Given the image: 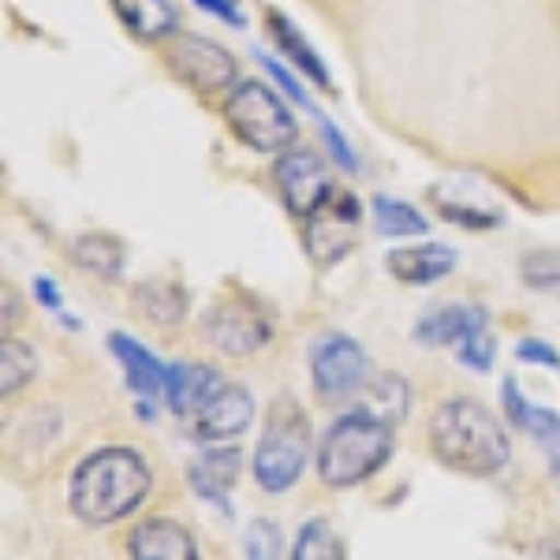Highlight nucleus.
<instances>
[{
	"instance_id": "nucleus-1",
	"label": "nucleus",
	"mask_w": 560,
	"mask_h": 560,
	"mask_svg": "<svg viewBox=\"0 0 560 560\" xmlns=\"http://www.w3.org/2000/svg\"><path fill=\"white\" fill-rule=\"evenodd\" d=\"M150 486L153 475L135 448L105 445L75 467L68 486V504L90 527H108V523L128 520L147 501Z\"/></svg>"
},
{
	"instance_id": "nucleus-2",
	"label": "nucleus",
	"mask_w": 560,
	"mask_h": 560,
	"mask_svg": "<svg viewBox=\"0 0 560 560\" xmlns=\"http://www.w3.org/2000/svg\"><path fill=\"white\" fill-rule=\"evenodd\" d=\"M430 453L456 475L486 478L509 464V433L478 400H445L430 419Z\"/></svg>"
},
{
	"instance_id": "nucleus-3",
	"label": "nucleus",
	"mask_w": 560,
	"mask_h": 560,
	"mask_svg": "<svg viewBox=\"0 0 560 560\" xmlns=\"http://www.w3.org/2000/svg\"><path fill=\"white\" fill-rule=\"evenodd\" d=\"M393 456V427L366 411H348L325 430L318 445V478L329 490H348L374 478Z\"/></svg>"
},
{
	"instance_id": "nucleus-4",
	"label": "nucleus",
	"mask_w": 560,
	"mask_h": 560,
	"mask_svg": "<svg viewBox=\"0 0 560 560\" xmlns=\"http://www.w3.org/2000/svg\"><path fill=\"white\" fill-rule=\"evenodd\" d=\"M311 459V427L295 400H277L255 448V482L266 493H284L300 482Z\"/></svg>"
},
{
	"instance_id": "nucleus-5",
	"label": "nucleus",
	"mask_w": 560,
	"mask_h": 560,
	"mask_svg": "<svg viewBox=\"0 0 560 560\" xmlns=\"http://www.w3.org/2000/svg\"><path fill=\"white\" fill-rule=\"evenodd\" d=\"M224 120L243 147L258 153H284L295 142V120L284 102L258 79L236 83L224 97Z\"/></svg>"
},
{
	"instance_id": "nucleus-6",
	"label": "nucleus",
	"mask_w": 560,
	"mask_h": 560,
	"mask_svg": "<svg viewBox=\"0 0 560 560\" xmlns=\"http://www.w3.org/2000/svg\"><path fill=\"white\" fill-rule=\"evenodd\" d=\"M311 377L325 404L359 396V388L370 377L366 351L351 337H345V332H325L311 351Z\"/></svg>"
},
{
	"instance_id": "nucleus-7",
	"label": "nucleus",
	"mask_w": 560,
	"mask_h": 560,
	"mask_svg": "<svg viewBox=\"0 0 560 560\" xmlns=\"http://www.w3.org/2000/svg\"><path fill=\"white\" fill-rule=\"evenodd\" d=\"M359 224H363V210H359V198L348 191H332L322 202L318 213L306 217V255L314 266L329 269L355 247Z\"/></svg>"
},
{
	"instance_id": "nucleus-8",
	"label": "nucleus",
	"mask_w": 560,
	"mask_h": 560,
	"mask_svg": "<svg viewBox=\"0 0 560 560\" xmlns=\"http://www.w3.org/2000/svg\"><path fill=\"white\" fill-rule=\"evenodd\" d=\"M168 68L198 94H224L236 83V60L224 45L198 34H176L168 38Z\"/></svg>"
},
{
	"instance_id": "nucleus-9",
	"label": "nucleus",
	"mask_w": 560,
	"mask_h": 560,
	"mask_svg": "<svg viewBox=\"0 0 560 560\" xmlns=\"http://www.w3.org/2000/svg\"><path fill=\"white\" fill-rule=\"evenodd\" d=\"M202 332L224 355H255L269 345L273 325L255 300H221L202 318Z\"/></svg>"
},
{
	"instance_id": "nucleus-10",
	"label": "nucleus",
	"mask_w": 560,
	"mask_h": 560,
	"mask_svg": "<svg viewBox=\"0 0 560 560\" xmlns=\"http://www.w3.org/2000/svg\"><path fill=\"white\" fill-rule=\"evenodd\" d=\"M273 176H277L280 198H284V206L292 210V217L318 213L325 198L337 191L325 161L311 150H284L273 168Z\"/></svg>"
},
{
	"instance_id": "nucleus-11",
	"label": "nucleus",
	"mask_w": 560,
	"mask_h": 560,
	"mask_svg": "<svg viewBox=\"0 0 560 560\" xmlns=\"http://www.w3.org/2000/svg\"><path fill=\"white\" fill-rule=\"evenodd\" d=\"M250 419H255V400H250V393L243 385L224 382L210 400L195 411L191 430L198 441H229V438H240V433L250 427Z\"/></svg>"
},
{
	"instance_id": "nucleus-12",
	"label": "nucleus",
	"mask_w": 560,
	"mask_h": 560,
	"mask_svg": "<svg viewBox=\"0 0 560 560\" xmlns=\"http://www.w3.org/2000/svg\"><path fill=\"white\" fill-rule=\"evenodd\" d=\"M131 560H202L198 557L195 535L179 527L176 520H142L128 538Z\"/></svg>"
},
{
	"instance_id": "nucleus-13",
	"label": "nucleus",
	"mask_w": 560,
	"mask_h": 560,
	"mask_svg": "<svg viewBox=\"0 0 560 560\" xmlns=\"http://www.w3.org/2000/svg\"><path fill=\"white\" fill-rule=\"evenodd\" d=\"M108 348H113L116 363L124 366V377H128L131 393L142 396V400H153V396L165 393V382H168V366L161 363L158 355L139 345L135 337H124V332H113L108 337Z\"/></svg>"
},
{
	"instance_id": "nucleus-14",
	"label": "nucleus",
	"mask_w": 560,
	"mask_h": 560,
	"mask_svg": "<svg viewBox=\"0 0 560 560\" xmlns=\"http://www.w3.org/2000/svg\"><path fill=\"white\" fill-rule=\"evenodd\" d=\"M224 385V377L213 366L202 363H176L168 366V382H165V400L168 411L176 419H195V411Z\"/></svg>"
},
{
	"instance_id": "nucleus-15",
	"label": "nucleus",
	"mask_w": 560,
	"mask_h": 560,
	"mask_svg": "<svg viewBox=\"0 0 560 560\" xmlns=\"http://www.w3.org/2000/svg\"><path fill=\"white\" fill-rule=\"evenodd\" d=\"M388 273L404 284H433L456 269V250L445 243H419V247H396L385 258Z\"/></svg>"
},
{
	"instance_id": "nucleus-16",
	"label": "nucleus",
	"mask_w": 560,
	"mask_h": 560,
	"mask_svg": "<svg viewBox=\"0 0 560 560\" xmlns=\"http://www.w3.org/2000/svg\"><path fill=\"white\" fill-rule=\"evenodd\" d=\"M116 20L128 26L139 42L176 38V4L173 0H108Z\"/></svg>"
},
{
	"instance_id": "nucleus-17",
	"label": "nucleus",
	"mask_w": 560,
	"mask_h": 560,
	"mask_svg": "<svg viewBox=\"0 0 560 560\" xmlns=\"http://www.w3.org/2000/svg\"><path fill=\"white\" fill-rule=\"evenodd\" d=\"M240 448H206L191 467V486L206 501H217L229 509V490L240 475Z\"/></svg>"
},
{
	"instance_id": "nucleus-18",
	"label": "nucleus",
	"mask_w": 560,
	"mask_h": 560,
	"mask_svg": "<svg viewBox=\"0 0 560 560\" xmlns=\"http://www.w3.org/2000/svg\"><path fill=\"white\" fill-rule=\"evenodd\" d=\"M478 322H486L482 306H438V311L427 314V318L415 325V340L427 348L459 345Z\"/></svg>"
},
{
	"instance_id": "nucleus-19",
	"label": "nucleus",
	"mask_w": 560,
	"mask_h": 560,
	"mask_svg": "<svg viewBox=\"0 0 560 560\" xmlns=\"http://www.w3.org/2000/svg\"><path fill=\"white\" fill-rule=\"evenodd\" d=\"M266 26H269V34H273L277 49L284 52V60H292V65L300 68L306 79H314V83H318L322 90H329V71H325L318 49H314V45L303 38L300 26L288 20V15H280V12H269Z\"/></svg>"
},
{
	"instance_id": "nucleus-20",
	"label": "nucleus",
	"mask_w": 560,
	"mask_h": 560,
	"mask_svg": "<svg viewBox=\"0 0 560 560\" xmlns=\"http://www.w3.org/2000/svg\"><path fill=\"white\" fill-rule=\"evenodd\" d=\"M359 400H363L359 411L396 427V422L408 419V411H411V388L396 374H377V377H366V385L359 388Z\"/></svg>"
},
{
	"instance_id": "nucleus-21",
	"label": "nucleus",
	"mask_w": 560,
	"mask_h": 560,
	"mask_svg": "<svg viewBox=\"0 0 560 560\" xmlns=\"http://www.w3.org/2000/svg\"><path fill=\"white\" fill-rule=\"evenodd\" d=\"M135 303L153 325H179L187 318V292L176 280L153 277L135 288Z\"/></svg>"
},
{
	"instance_id": "nucleus-22",
	"label": "nucleus",
	"mask_w": 560,
	"mask_h": 560,
	"mask_svg": "<svg viewBox=\"0 0 560 560\" xmlns=\"http://www.w3.org/2000/svg\"><path fill=\"white\" fill-rule=\"evenodd\" d=\"M71 255H75V261L86 269V273H94L102 280H116L124 273V258H128V250H124V243L116 236H102V232H94V236H79L75 247H71Z\"/></svg>"
},
{
	"instance_id": "nucleus-23",
	"label": "nucleus",
	"mask_w": 560,
	"mask_h": 560,
	"mask_svg": "<svg viewBox=\"0 0 560 560\" xmlns=\"http://www.w3.org/2000/svg\"><path fill=\"white\" fill-rule=\"evenodd\" d=\"M504 408H509L512 422H516L520 430H527L530 438H538L541 445L549 448H560V415L557 411H546V408H535V404L520 400V388L516 382H504Z\"/></svg>"
},
{
	"instance_id": "nucleus-24",
	"label": "nucleus",
	"mask_w": 560,
	"mask_h": 560,
	"mask_svg": "<svg viewBox=\"0 0 560 560\" xmlns=\"http://www.w3.org/2000/svg\"><path fill=\"white\" fill-rule=\"evenodd\" d=\"M374 224L382 236H393V240H408V236H427V217H422L415 206L400 202V198H388V195H377L374 198Z\"/></svg>"
},
{
	"instance_id": "nucleus-25",
	"label": "nucleus",
	"mask_w": 560,
	"mask_h": 560,
	"mask_svg": "<svg viewBox=\"0 0 560 560\" xmlns=\"http://www.w3.org/2000/svg\"><path fill=\"white\" fill-rule=\"evenodd\" d=\"M292 560H348V553H345V541H340V535L329 523L311 520V523H303V530L295 535Z\"/></svg>"
},
{
	"instance_id": "nucleus-26",
	"label": "nucleus",
	"mask_w": 560,
	"mask_h": 560,
	"mask_svg": "<svg viewBox=\"0 0 560 560\" xmlns=\"http://www.w3.org/2000/svg\"><path fill=\"white\" fill-rule=\"evenodd\" d=\"M34 370H38L34 351L26 348L23 340L4 337V345H0V393L4 396L20 393V388L34 377Z\"/></svg>"
},
{
	"instance_id": "nucleus-27",
	"label": "nucleus",
	"mask_w": 560,
	"mask_h": 560,
	"mask_svg": "<svg viewBox=\"0 0 560 560\" xmlns=\"http://www.w3.org/2000/svg\"><path fill=\"white\" fill-rule=\"evenodd\" d=\"M520 269L523 280L538 292H560V250H530Z\"/></svg>"
},
{
	"instance_id": "nucleus-28",
	"label": "nucleus",
	"mask_w": 560,
	"mask_h": 560,
	"mask_svg": "<svg viewBox=\"0 0 560 560\" xmlns=\"http://www.w3.org/2000/svg\"><path fill=\"white\" fill-rule=\"evenodd\" d=\"M456 351H459V363L478 370V374H486V370L493 366V355H497V345H493L490 329H486V322H478L475 329L456 345Z\"/></svg>"
},
{
	"instance_id": "nucleus-29",
	"label": "nucleus",
	"mask_w": 560,
	"mask_h": 560,
	"mask_svg": "<svg viewBox=\"0 0 560 560\" xmlns=\"http://www.w3.org/2000/svg\"><path fill=\"white\" fill-rule=\"evenodd\" d=\"M247 560H280V530L273 520H255L247 530Z\"/></svg>"
},
{
	"instance_id": "nucleus-30",
	"label": "nucleus",
	"mask_w": 560,
	"mask_h": 560,
	"mask_svg": "<svg viewBox=\"0 0 560 560\" xmlns=\"http://www.w3.org/2000/svg\"><path fill=\"white\" fill-rule=\"evenodd\" d=\"M516 355L523 359V363H535V366H560V355L557 348H549L546 340H520L516 345Z\"/></svg>"
},
{
	"instance_id": "nucleus-31",
	"label": "nucleus",
	"mask_w": 560,
	"mask_h": 560,
	"mask_svg": "<svg viewBox=\"0 0 560 560\" xmlns=\"http://www.w3.org/2000/svg\"><path fill=\"white\" fill-rule=\"evenodd\" d=\"M318 124H322V139L329 142V150H332V158L340 161V165L348 168V173H355L359 168V161H355V153H351V147L345 139H340V131L332 128V120H325V116H318Z\"/></svg>"
},
{
	"instance_id": "nucleus-32",
	"label": "nucleus",
	"mask_w": 560,
	"mask_h": 560,
	"mask_svg": "<svg viewBox=\"0 0 560 560\" xmlns=\"http://www.w3.org/2000/svg\"><path fill=\"white\" fill-rule=\"evenodd\" d=\"M202 12H210V15H217V20H224L229 26H243L247 20H243V12L236 8V0H195Z\"/></svg>"
},
{
	"instance_id": "nucleus-33",
	"label": "nucleus",
	"mask_w": 560,
	"mask_h": 560,
	"mask_svg": "<svg viewBox=\"0 0 560 560\" xmlns=\"http://www.w3.org/2000/svg\"><path fill=\"white\" fill-rule=\"evenodd\" d=\"M261 65H266V71H269V75H273V79H277V83H280V86H284V90H288V97H292V102H300V105H311V97H306V94H303V86H300V83H295V79H292V75H288V71H284V68H280V65H277V60H273V57H261Z\"/></svg>"
},
{
	"instance_id": "nucleus-34",
	"label": "nucleus",
	"mask_w": 560,
	"mask_h": 560,
	"mask_svg": "<svg viewBox=\"0 0 560 560\" xmlns=\"http://www.w3.org/2000/svg\"><path fill=\"white\" fill-rule=\"evenodd\" d=\"M34 295H38L42 306H52V311H60V292H57V284H52L49 277L34 280Z\"/></svg>"
}]
</instances>
